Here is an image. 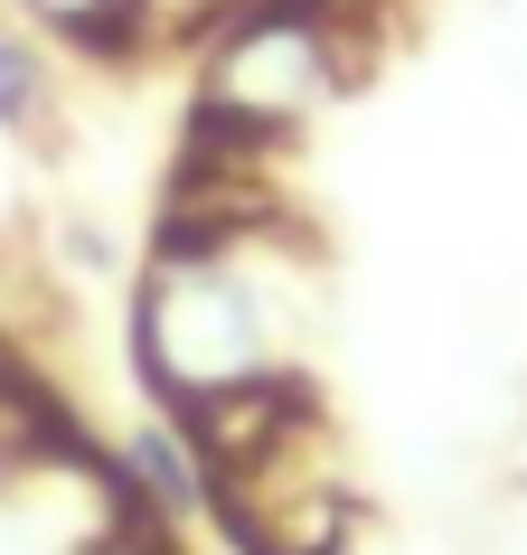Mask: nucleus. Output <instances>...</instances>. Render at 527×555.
I'll use <instances>...</instances> for the list:
<instances>
[{"instance_id":"nucleus-1","label":"nucleus","mask_w":527,"mask_h":555,"mask_svg":"<svg viewBox=\"0 0 527 555\" xmlns=\"http://www.w3.org/2000/svg\"><path fill=\"white\" fill-rule=\"evenodd\" d=\"M142 349L160 358V377L198 405V396H227V386L255 377V321L235 311V293L207 273L198 255L170 263V283H160V301H151V330Z\"/></svg>"},{"instance_id":"nucleus-2","label":"nucleus","mask_w":527,"mask_h":555,"mask_svg":"<svg viewBox=\"0 0 527 555\" xmlns=\"http://www.w3.org/2000/svg\"><path fill=\"white\" fill-rule=\"evenodd\" d=\"M321 86H330V48L293 10L235 29L227 57H217V114L227 122H293L301 104H321Z\"/></svg>"},{"instance_id":"nucleus-3","label":"nucleus","mask_w":527,"mask_h":555,"mask_svg":"<svg viewBox=\"0 0 527 555\" xmlns=\"http://www.w3.org/2000/svg\"><path fill=\"white\" fill-rule=\"evenodd\" d=\"M132 480H142L151 508H170V518H179V508H198V470H189V452H179L170 434H142V442H132Z\"/></svg>"},{"instance_id":"nucleus-4","label":"nucleus","mask_w":527,"mask_h":555,"mask_svg":"<svg viewBox=\"0 0 527 555\" xmlns=\"http://www.w3.org/2000/svg\"><path fill=\"white\" fill-rule=\"evenodd\" d=\"M0 114H10V122L38 114V66L20 57V48H0Z\"/></svg>"},{"instance_id":"nucleus-5","label":"nucleus","mask_w":527,"mask_h":555,"mask_svg":"<svg viewBox=\"0 0 527 555\" xmlns=\"http://www.w3.org/2000/svg\"><path fill=\"white\" fill-rule=\"evenodd\" d=\"M38 10H57V20H104L114 0H38Z\"/></svg>"}]
</instances>
